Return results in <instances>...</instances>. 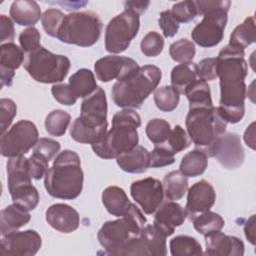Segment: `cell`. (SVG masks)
<instances>
[{"mask_svg":"<svg viewBox=\"0 0 256 256\" xmlns=\"http://www.w3.org/2000/svg\"><path fill=\"white\" fill-rule=\"evenodd\" d=\"M207 156L215 158L225 169H237L244 160L245 153L239 135L235 133H224L203 150Z\"/></svg>","mask_w":256,"mask_h":256,"instance_id":"12","label":"cell"},{"mask_svg":"<svg viewBox=\"0 0 256 256\" xmlns=\"http://www.w3.org/2000/svg\"><path fill=\"white\" fill-rule=\"evenodd\" d=\"M255 123H251L244 133V141L251 149H255Z\"/></svg>","mask_w":256,"mask_h":256,"instance_id":"58","label":"cell"},{"mask_svg":"<svg viewBox=\"0 0 256 256\" xmlns=\"http://www.w3.org/2000/svg\"><path fill=\"white\" fill-rule=\"evenodd\" d=\"M101 199L108 213L116 217L123 216L132 204L125 191L118 186L105 188L102 192Z\"/></svg>","mask_w":256,"mask_h":256,"instance_id":"24","label":"cell"},{"mask_svg":"<svg viewBox=\"0 0 256 256\" xmlns=\"http://www.w3.org/2000/svg\"><path fill=\"white\" fill-rule=\"evenodd\" d=\"M48 164L49 161L43 155L33 152L28 158V167L31 177L35 180H40L45 176V173L48 170Z\"/></svg>","mask_w":256,"mask_h":256,"instance_id":"48","label":"cell"},{"mask_svg":"<svg viewBox=\"0 0 256 256\" xmlns=\"http://www.w3.org/2000/svg\"><path fill=\"white\" fill-rule=\"evenodd\" d=\"M68 84L76 98H85L98 87L93 72L86 68L79 69L72 74Z\"/></svg>","mask_w":256,"mask_h":256,"instance_id":"25","label":"cell"},{"mask_svg":"<svg viewBox=\"0 0 256 256\" xmlns=\"http://www.w3.org/2000/svg\"><path fill=\"white\" fill-rule=\"evenodd\" d=\"M71 116L66 111L56 109L51 111L45 119V129L51 136H63L70 124Z\"/></svg>","mask_w":256,"mask_h":256,"instance_id":"37","label":"cell"},{"mask_svg":"<svg viewBox=\"0 0 256 256\" xmlns=\"http://www.w3.org/2000/svg\"><path fill=\"white\" fill-rule=\"evenodd\" d=\"M197 77L204 81H213L217 78V59L204 58L196 64Z\"/></svg>","mask_w":256,"mask_h":256,"instance_id":"49","label":"cell"},{"mask_svg":"<svg viewBox=\"0 0 256 256\" xmlns=\"http://www.w3.org/2000/svg\"><path fill=\"white\" fill-rule=\"evenodd\" d=\"M10 17L20 26L33 27L42 17L41 8L35 1L17 0L10 6Z\"/></svg>","mask_w":256,"mask_h":256,"instance_id":"22","label":"cell"},{"mask_svg":"<svg viewBox=\"0 0 256 256\" xmlns=\"http://www.w3.org/2000/svg\"><path fill=\"white\" fill-rule=\"evenodd\" d=\"M107 112L108 106L105 91L101 87H97L93 93L83 99L80 116L77 118L85 126L98 128L107 124Z\"/></svg>","mask_w":256,"mask_h":256,"instance_id":"16","label":"cell"},{"mask_svg":"<svg viewBox=\"0 0 256 256\" xmlns=\"http://www.w3.org/2000/svg\"><path fill=\"white\" fill-rule=\"evenodd\" d=\"M46 222L61 233H71L79 227V213L70 205L56 203L45 212Z\"/></svg>","mask_w":256,"mask_h":256,"instance_id":"19","label":"cell"},{"mask_svg":"<svg viewBox=\"0 0 256 256\" xmlns=\"http://www.w3.org/2000/svg\"><path fill=\"white\" fill-rule=\"evenodd\" d=\"M141 237L148 249L149 255H166V238L154 224L145 225L141 231Z\"/></svg>","mask_w":256,"mask_h":256,"instance_id":"32","label":"cell"},{"mask_svg":"<svg viewBox=\"0 0 256 256\" xmlns=\"http://www.w3.org/2000/svg\"><path fill=\"white\" fill-rule=\"evenodd\" d=\"M170 124L161 118H154L150 120L145 128L148 139L154 144L165 143L171 133Z\"/></svg>","mask_w":256,"mask_h":256,"instance_id":"40","label":"cell"},{"mask_svg":"<svg viewBox=\"0 0 256 256\" xmlns=\"http://www.w3.org/2000/svg\"><path fill=\"white\" fill-rule=\"evenodd\" d=\"M215 201L216 192L208 181L202 179L194 183L187 194V203L185 206L187 216L191 220L196 215L209 211Z\"/></svg>","mask_w":256,"mask_h":256,"instance_id":"17","label":"cell"},{"mask_svg":"<svg viewBox=\"0 0 256 256\" xmlns=\"http://www.w3.org/2000/svg\"><path fill=\"white\" fill-rule=\"evenodd\" d=\"M197 78L196 64L193 62L182 63L175 66L171 71V86L175 88L179 94H184L185 90Z\"/></svg>","mask_w":256,"mask_h":256,"instance_id":"31","label":"cell"},{"mask_svg":"<svg viewBox=\"0 0 256 256\" xmlns=\"http://www.w3.org/2000/svg\"><path fill=\"white\" fill-rule=\"evenodd\" d=\"M191 221L193 223L194 229L203 236L213 232L221 231V229L225 225L222 216L210 210L196 215L194 218L191 219Z\"/></svg>","mask_w":256,"mask_h":256,"instance_id":"34","label":"cell"},{"mask_svg":"<svg viewBox=\"0 0 256 256\" xmlns=\"http://www.w3.org/2000/svg\"><path fill=\"white\" fill-rule=\"evenodd\" d=\"M207 165V154L203 150L194 149L182 157L179 171L187 177H197L204 173Z\"/></svg>","mask_w":256,"mask_h":256,"instance_id":"26","label":"cell"},{"mask_svg":"<svg viewBox=\"0 0 256 256\" xmlns=\"http://www.w3.org/2000/svg\"><path fill=\"white\" fill-rule=\"evenodd\" d=\"M190 138L187 134V132L180 126L176 125L172 130L171 133L167 139V141L164 143L174 154H177L184 149L188 148L190 145Z\"/></svg>","mask_w":256,"mask_h":256,"instance_id":"45","label":"cell"},{"mask_svg":"<svg viewBox=\"0 0 256 256\" xmlns=\"http://www.w3.org/2000/svg\"><path fill=\"white\" fill-rule=\"evenodd\" d=\"M162 72L155 65H144L122 80L114 83L111 95L116 106L124 109H138L147 97L156 90Z\"/></svg>","mask_w":256,"mask_h":256,"instance_id":"4","label":"cell"},{"mask_svg":"<svg viewBox=\"0 0 256 256\" xmlns=\"http://www.w3.org/2000/svg\"><path fill=\"white\" fill-rule=\"evenodd\" d=\"M244 50L227 45L218 53L217 77L220 83V106L218 109L228 123H238L245 113L246 85L248 72Z\"/></svg>","mask_w":256,"mask_h":256,"instance_id":"1","label":"cell"},{"mask_svg":"<svg viewBox=\"0 0 256 256\" xmlns=\"http://www.w3.org/2000/svg\"><path fill=\"white\" fill-rule=\"evenodd\" d=\"M17 114V106L15 102L9 98L0 100V125L1 134L6 132Z\"/></svg>","mask_w":256,"mask_h":256,"instance_id":"47","label":"cell"},{"mask_svg":"<svg viewBox=\"0 0 256 256\" xmlns=\"http://www.w3.org/2000/svg\"><path fill=\"white\" fill-rule=\"evenodd\" d=\"M141 118L133 109H123L112 118V128L98 142L91 145L93 152L103 159L117 158L138 145L137 128Z\"/></svg>","mask_w":256,"mask_h":256,"instance_id":"3","label":"cell"},{"mask_svg":"<svg viewBox=\"0 0 256 256\" xmlns=\"http://www.w3.org/2000/svg\"><path fill=\"white\" fill-rule=\"evenodd\" d=\"M147 219L141 210L131 204L126 213L113 221L105 222L97 233V239L109 255H119L121 249L132 238L139 236Z\"/></svg>","mask_w":256,"mask_h":256,"instance_id":"5","label":"cell"},{"mask_svg":"<svg viewBox=\"0 0 256 256\" xmlns=\"http://www.w3.org/2000/svg\"><path fill=\"white\" fill-rule=\"evenodd\" d=\"M60 148L61 145L58 141L43 137L38 139L33 148V152L43 155L50 162V160L60 151Z\"/></svg>","mask_w":256,"mask_h":256,"instance_id":"50","label":"cell"},{"mask_svg":"<svg viewBox=\"0 0 256 256\" xmlns=\"http://www.w3.org/2000/svg\"><path fill=\"white\" fill-rule=\"evenodd\" d=\"M149 5H150L149 1H125L124 2V7L126 10H131L134 13L138 14L139 16L147 10Z\"/></svg>","mask_w":256,"mask_h":256,"instance_id":"55","label":"cell"},{"mask_svg":"<svg viewBox=\"0 0 256 256\" xmlns=\"http://www.w3.org/2000/svg\"><path fill=\"white\" fill-rule=\"evenodd\" d=\"M184 94L189 101V109L213 107L210 87L204 80H195L187 87Z\"/></svg>","mask_w":256,"mask_h":256,"instance_id":"27","label":"cell"},{"mask_svg":"<svg viewBox=\"0 0 256 256\" xmlns=\"http://www.w3.org/2000/svg\"><path fill=\"white\" fill-rule=\"evenodd\" d=\"M255 215H251L248 220L246 221V223L244 224V233H245V237L246 239L252 244L255 245Z\"/></svg>","mask_w":256,"mask_h":256,"instance_id":"56","label":"cell"},{"mask_svg":"<svg viewBox=\"0 0 256 256\" xmlns=\"http://www.w3.org/2000/svg\"><path fill=\"white\" fill-rule=\"evenodd\" d=\"M31 219L29 211L22 207L11 204L1 210L0 214V232L2 236L8 235L17 231L22 226L26 225Z\"/></svg>","mask_w":256,"mask_h":256,"instance_id":"23","label":"cell"},{"mask_svg":"<svg viewBox=\"0 0 256 256\" xmlns=\"http://www.w3.org/2000/svg\"><path fill=\"white\" fill-rule=\"evenodd\" d=\"M84 174L79 155L72 150L60 152L44 176L47 193L58 199L73 200L83 189Z\"/></svg>","mask_w":256,"mask_h":256,"instance_id":"2","label":"cell"},{"mask_svg":"<svg viewBox=\"0 0 256 256\" xmlns=\"http://www.w3.org/2000/svg\"><path fill=\"white\" fill-rule=\"evenodd\" d=\"M139 68L138 63L132 58L117 55H108L98 59L94 64V70L98 80L110 82L114 79L122 80Z\"/></svg>","mask_w":256,"mask_h":256,"instance_id":"15","label":"cell"},{"mask_svg":"<svg viewBox=\"0 0 256 256\" xmlns=\"http://www.w3.org/2000/svg\"><path fill=\"white\" fill-rule=\"evenodd\" d=\"M228 122L218 107L191 108L186 116V128L190 140L195 146L207 148L215 139L224 134Z\"/></svg>","mask_w":256,"mask_h":256,"instance_id":"8","label":"cell"},{"mask_svg":"<svg viewBox=\"0 0 256 256\" xmlns=\"http://www.w3.org/2000/svg\"><path fill=\"white\" fill-rule=\"evenodd\" d=\"M130 194L148 215L156 212L164 198L162 182L152 177L134 181L130 186Z\"/></svg>","mask_w":256,"mask_h":256,"instance_id":"14","label":"cell"},{"mask_svg":"<svg viewBox=\"0 0 256 256\" xmlns=\"http://www.w3.org/2000/svg\"><path fill=\"white\" fill-rule=\"evenodd\" d=\"M23 50L13 42L4 43L0 46V68L15 71L24 63Z\"/></svg>","mask_w":256,"mask_h":256,"instance_id":"36","label":"cell"},{"mask_svg":"<svg viewBox=\"0 0 256 256\" xmlns=\"http://www.w3.org/2000/svg\"><path fill=\"white\" fill-rule=\"evenodd\" d=\"M140 27L139 15L131 10H124L113 17L105 29V49L109 53L124 52L137 36Z\"/></svg>","mask_w":256,"mask_h":256,"instance_id":"9","label":"cell"},{"mask_svg":"<svg viewBox=\"0 0 256 256\" xmlns=\"http://www.w3.org/2000/svg\"><path fill=\"white\" fill-rule=\"evenodd\" d=\"M196 7H197V13L198 15L204 16L207 12L217 9V8H222V7H228L230 8L231 2L228 0H216V1H195Z\"/></svg>","mask_w":256,"mask_h":256,"instance_id":"53","label":"cell"},{"mask_svg":"<svg viewBox=\"0 0 256 256\" xmlns=\"http://www.w3.org/2000/svg\"><path fill=\"white\" fill-rule=\"evenodd\" d=\"M40 32L35 27H29L19 34V43L25 54L37 49L40 46Z\"/></svg>","mask_w":256,"mask_h":256,"instance_id":"46","label":"cell"},{"mask_svg":"<svg viewBox=\"0 0 256 256\" xmlns=\"http://www.w3.org/2000/svg\"><path fill=\"white\" fill-rule=\"evenodd\" d=\"M65 14L56 8L47 9L41 17V23L44 31L50 37H56L58 35V31L62 25V22L65 18Z\"/></svg>","mask_w":256,"mask_h":256,"instance_id":"41","label":"cell"},{"mask_svg":"<svg viewBox=\"0 0 256 256\" xmlns=\"http://www.w3.org/2000/svg\"><path fill=\"white\" fill-rule=\"evenodd\" d=\"M0 29H1V43L4 44L5 41L7 43L11 42L14 39L15 35V30H14V25L12 20L7 17L6 15H1L0 16Z\"/></svg>","mask_w":256,"mask_h":256,"instance_id":"54","label":"cell"},{"mask_svg":"<svg viewBox=\"0 0 256 256\" xmlns=\"http://www.w3.org/2000/svg\"><path fill=\"white\" fill-rule=\"evenodd\" d=\"M205 237L206 251L209 256H242L244 243L237 237L226 235L220 231L207 234Z\"/></svg>","mask_w":256,"mask_h":256,"instance_id":"18","label":"cell"},{"mask_svg":"<svg viewBox=\"0 0 256 256\" xmlns=\"http://www.w3.org/2000/svg\"><path fill=\"white\" fill-rule=\"evenodd\" d=\"M36 125L29 120L16 122L9 130L1 134L0 152L4 157L24 156L38 141Z\"/></svg>","mask_w":256,"mask_h":256,"instance_id":"10","label":"cell"},{"mask_svg":"<svg viewBox=\"0 0 256 256\" xmlns=\"http://www.w3.org/2000/svg\"><path fill=\"white\" fill-rule=\"evenodd\" d=\"M179 92L172 86H162L154 91V103L162 112H171L179 104Z\"/></svg>","mask_w":256,"mask_h":256,"instance_id":"38","label":"cell"},{"mask_svg":"<svg viewBox=\"0 0 256 256\" xmlns=\"http://www.w3.org/2000/svg\"><path fill=\"white\" fill-rule=\"evenodd\" d=\"M169 54L174 61L181 64L192 62L196 54L195 45L192 41L186 38L179 39L170 45Z\"/></svg>","mask_w":256,"mask_h":256,"instance_id":"39","label":"cell"},{"mask_svg":"<svg viewBox=\"0 0 256 256\" xmlns=\"http://www.w3.org/2000/svg\"><path fill=\"white\" fill-rule=\"evenodd\" d=\"M186 217L187 213L180 204L175 201H168L161 204L156 210L153 224L168 237L184 223Z\"/></svg>","mask_w":256,"mask_h":256,"instance_id":"20","label":"cell"},{"mask_svg":"<svg viewBox=\"0 0 256 256\" xmlns=\"http://www.w3.org/2000/svg\"><path fill=\"white\" fill-rule=\"evenodd\" d=\"M169 247L172 256H200L204 254L198 240L188 235H179L172 238Z\"/></svg>","mask_w":256,"mask_h":256,"instance_id":"33","label":"cell"},{"mask_svg":"<svg viewBox=\"0 0 256 256\" xmlns=\"http://www.w3.org/2000/svg\"><path fill=\"white\" fill-rule=\"evenodd\" d=\"M9 193L13 203L27 211L34 210L39 203V193L32 183L18 187Z\"/></svg>","mask_w":256,"mask_h":256,"instance_id":"35","label":"cell"},{"mask_svg":"<svg viewBox=\"0 0 256 256\" xmlns=\"http://www.w3.org/2000/svg\"><path fill=\"white\" fill-rule=\"evenodd\" d=\"M51 93L56 101L62 105L71 106L76 103V96L72 92L69 84H54L51 88Z\"/></svg>","mask_w":256,"mask_h":256,"instance_id":"51","label":"cell"},{"mask_svg":"<svg viewBox=\"0 0 256 256\" xmlns=\"http://www.w3.org/2000/svg\"><path fill=\"white\" fill-rule=\"evenodd\" d=\"M102 28L103 23L96 13L73 12L65 16L57 38L63 43L89 47L99 40Z\"/></svg>","mask_w":256,"mask_h":256,"instance_id":"7","label":"cell"},{"mask_svg":"<svg viewBox=\"0 0 256 256\" xmlns=\"http://www.w3.org/2000/svg\"><path fill=\"white\" fill-rule=\"evenodd\" d=\"M164 48V39L156 31L148 32L141 40V52L147 57H156L160 55Z\"/></svg>","mask_w":256,"mask_h":256,"instance_id":"42","label":"cell"},{"mask_svg":"<svg viewBox=\"0 0 256 256\" xmlns=\"http://www.w3.org/2000/svg\"><path fill=\"white\" fill-rule=\"evenodd\" d=\"M15 75V71L8 70L5 68H0V87L3 88L5 86H11L13 82V77Z\"/></svg>","mask_w":256,"mask_h":256,"instance_id":"57","label":"cell"},{"mask_svg":"<svg viewBox=\"0 0 256 256\" xmlns=\"http://www.w3.org/2000/svg\"><path fill=\"white\" fill-rule=\"evenodd\" d=\"M118 166L128 173H143L150 167V152L141 145L120 154L116 158Z\"/></svg>","mask_w":256,"mask_h":256,"instance_id":"21","label":"cell"},{"mask_svg":"<svg viewBox=\"0 0 256 256\" xmlns=\"http://www.w3.org/2000/svg\"><path fill=\"white\" fill-rule=\"evenodd\" d=\"M158 24L166 38L173 37L179 30V23L172 16L170 10H164L159 14Z\"/></svg>","mask_w":256,"mask_h":256,"instance_id":"52","label":"cell"},{"mask_svg":"<svg viewBox=\"0 0 256 256\" xmlns=\"http://www.w3.org/2000/svg\"><path fill=\"white\" fill-rule=\"evenodd\" d=\"M255 33L254 17L250 16L235 27L230 35L229 45L244 50L246 47L255 42Z\"/></svg>","mask_w":256,"mask_h":256,"instance_id":"30","label":"cell"},{"mask_svg":"<svg viewBox=\"0 0 256 256\" xmlns=\"http://www.w3.org/2000/svg\"><path fill=\"white\" fill-rule=\"evenodd\" d=\"M188 178L180 171H171L164 176V196L169 201L180 200L188 190Z\"/></svg>","mask_w":256,"mask_h":256,"instance_id":"28","label":"cell"},{"mask_svg":"<svg viewBox=\"0 0 256 256\" xmlns=\"http://www.w3.org/2000/svg\"><path fill=\"white\" fill-rule=\"evenodd\" d=\"M23 66L37 82L56 84L67 76L71 63L67 56L54 54L43 46L25 54Z\"/></svg>","mask_w":256,"mask_h":256,"instance_id":"6","label":"cell"},{"mask_svg":"<svg viewBox=\"0 0 256 256\" xmlns=\"http://www.w3.org/2000/svg\"><path fill=\"white\" fill-rule=\"evenodd\" d=\"M170 11L178 23H189L198 15L195 1L191 0L175 3Z\"/></svg>","mask_w":256,"mask_h":256,"instance_id":"43","label":"cell"},{"mask_svg":"<svg viewBox=\"0 0 256 256\" xmlns=\"http://www.w3.org/2000/svg\"><path fill=\"white\" fill-rule=\"evenodd\" d=\"M42 239L35 230L15 231L2 236L1 256H34L41 248Z\"/></svg>","mask_w":256,"mask_h":256,"instance_id":"13","label":"cell"},{"mask_svg":"<svg viewBox=\"0 0 256 256\" xmlns=\"http://www.w3.org/2000/svg\"><path fill=\"white\" fill-rule=\"evenodd\" d=\"M108 123L98 127V128H91L82 124L78 118H76L70 126V136L76 142L82 144H94L100 141L105 134L107 133Z\"/></svg>","mask_w":256,"mask_h":256,"instance_id":"29","label":"cell"},{"mask_svg":"<svg viewBox=\"0 0 256 256\" xmlns=\"http://www.w3.org/2000/svg\"><path fill=\"white\" fill-rule=\"evenodd\" d=\"M174 153L164 144H155L154 149L150 152V167L162 168L174 163Z\"/></svg>","mask_w":256,"mask_h":256,"instance_id":"44","label":"cell"},{"mask_svg":"<svg viewBox=\"0 0 256 256\" xmlns=\"http://www.w3.org/2000/svg\"><path fill=\"white\" fill-rule=\"evenodd\" d=\"M228 10V7H222L207 12L202 21L192 30V40L203 48H211L218 45L224 37Z\"/></svg>","mask_w":256,"mask_h":256,"instance_id":"11","label":"cell"}]
</instances>
